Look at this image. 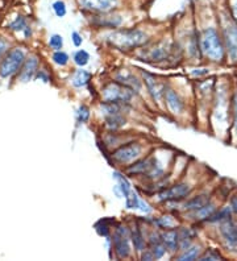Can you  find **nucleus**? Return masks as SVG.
<instances>
[{
	"label": "nucleus",
	"mask_w": 237,
	"mask_h": 261,
	"mask_svg": "<svg viewBox=\"0 0 237 261\" xmlns=\"http://www.w3.org/2000/svg\"><path fill=\"white\" fill-rule=\"evenodd\" d=\"M104 41L111 48L120 52H132L147 45L149 36L147 32L137 28H117L104 36Z\"/></svg>",
	"instance_id": "obj_1"
},
{
	"label": "nucleus",
	"mask_w": 237,
	"mask_h": 261,
	"mask_svg": "<svg viewBox=\"0 0 237 261\" xmlns=\"http://www.w3.org/2000/svg\"><path fill=\"white\" fill-rule=\"evenodd\" d=\"M199 48L203 57L211 62H223L225 58V46L223 36L214 25L203 28L199 33Z\"/></svg>",
	"instance_id": "obj_2"
},
{
	"label": "nucleus",
	"mask_w": 237,
	"mask_h": 261,
	"mask_svg": "<svg viewBox=\"0 0 237 261\" xmlns=\"http://www.w3.org/2000/svg\"><path fill=\"white\" fill-rule=\"evenodd\" d=\"M174 53H175L174 44L168 41V40H164V41L154 44L151 48L144 49L138 57L141 58V61L151 62V64H162V62L169 61Z\"/></svg>",
	"instance_id": "obj_3"
},
{
	"label": "nucleus",
	"mask_w": 237,
	"mask_h": 261,
	"mask_svg": "<svg viewBox=\"0 0 237 261\" xmlns=\"http://www.w3.org/2000/svg\"><path fill=\"white\" fill-rule=\"evenodd\" d=\"M136 92L129 87L121 85L117 81L107 83L102 88V99L103 102H111V103H125L129 105V102L133 99Z\"/></svg>",
	"instance_id": "obj_4"
},
{
	"label": "nucleus",
	"mask_w": 237,
	"mask_h": 261,
	"mask_svg": "<svg viewBox=\"0 0 237 261\" xmlns=\"http://www.w3.org/2000/svg\"><path fill=\"white\" fill-rule=\"evenodd\" d=\"M112 249L117 259H128L132 253V248H130V230L124 224H117L113 230L112 235Z\"/></svg>",
	"instance_id": "obj_5"
},
{
	"label": "nucleus",
	"mask_w": 237,
	"mask_h": 261,
	"mask_svg": "<svg viewBox=\"0 0 237 261\" xmlns=\"http://www.w3.org/2000/svg\"><path fill=\"white\" fill-rule=\"evenodd\" d=\"M221 36L224 41L225 53L232 62L237 64V24L232 16H224Z\"/></svg>",
	"instance_id": "obj_6"
},
{
	"label": "nucleus",
	"mask_w": 237,
	"mask_h": 261,
	"mask_svg": "<svg viewBox=\"0 0 237 261\" xmlns=\"http://www.w3.org/2000/svg\"><path fill=\"white\" fill-rule=\"evenodd\" d=\"M25 61V53L22 48L11 49L0 64V78H11L18 74Z\"/></svg>",
	"instance_id": "obj_7"
},
{
	"label": "nucleus",
	"mask_w": 237,
	"mask_h": 261,
	"mask_svg": "<svg viewBox=\"0 0 237 261\" xmlns=\"http://www.w3.org/2000/svg\"><path fill=\"white\" fill-rule=\"evenodd\" d=\"M142 152H144L142 144L137 143V141H132V143L123 144L120 147H117L111 153V158H112L113 162L120 164V165H129L141 157Z\"/></svg>",
	"instance_id": "obj_8"
},
{
	"label": "nucleus",
	"mask_w": 237,
	"mask_h": 261,
	"mask_svg": "<svg viewBox=\"0 0 237 261\" xmlns=\"http://www.w3.org/2000/svg\"><path fill=\"white\" fill-rule=\"evenodd\" d=\"M191 193V185L187 182L175 183L170 187H164L158 194H157V200L158 202H179V200L186 199Z\"/></svg>",
	"instance_id": "obj_9"
},
{
	"label": "nucleus",
	"mask_w": 237,
	"mask_h": 261,
	"mask_svg": "<svg viewBox=\"0 0 237 261\" xmlns=\"http://www.w3.org/2000/svg\"><path fill=\"white\" fill-rule=\"evenodd\" d=\"M82 11L91 13L112 12L120 5V0H78Z\"/></svg>",
	"instance_id": "obj_10"
},
{
	"label": "nucleus",
	"mask_w": 237,
	"mask_h": 261,
	"mask_svg": "<svg viewBox=\"0 0 237 261\" xmlns=\"http://www.w3.org/2000/svg\"><path fill=\"white\" fill-rule=\"evenodd\" d=\"M142 78H144V83L147 86L148 91L151 95V98L154 99V102L161 103V100L165 96V91H166V83L162 82L158 79V77H155L154 74H151L148 71H141Z\"/></svg>",
	"instance_id": "obj_11"
},
{
	"label": "nucleus",
	"mask_w": 237,
	"mask_h": 261,
	"mask_svg": "<svg viewBox=\"0 0 237 261\" xmlns=\"http://www.w3.org/2000/svg\"><path fill=\"white\" fill-rule=\"evenodd\" d=\"M91 24L96 28H107V29H117L123 24V18L119 13L103 12L94 13L91 18Z\"/></svg>",
	"instance_id": "obj_12"
},
{
	"label": "nucleus",
	"mask_w": 237,
	"mask_h": 261,
	"mask_svg": "<svg viewBox=\"0 0 237 261\" xmlns=\"http://www.w3.org/2000/svg\"><path fill=\"white\" fill-rule=\"evenodd\" d=\"M229 100L227 96V91H217L216 94L215 109H214V122L219 126H225L228 123L229 112Z\"/></svg>",
	"instance_id": "obj_13"
},
{
	"label": "nucleus",
	"mask_w": 237,
	"mask_h": 261,
	"mask_svg": "<svg viewBox=\"0 0 237 261\" xmlns=\"http://www.w3.org/2000/svg\"><path fill=\"white\" fill-rule=\"evenodd\" d=\"M219 231L225 245L231 249H237V220H233L231 218L221 222Z\"/></svg>",
	"instance_id": "obj_14"
},
{
	"label": "nucleus",
	"mask_w": 237,
	"mask_h": 261,
	"mask_svg": "<svg viewBox=\"0 0 237 261\" xmlns=\"http://www.w3.org/2000/svg\"><path fill=\"white\" fill-rule=\"evenodd\" d=\"M158 162L155 161V158L153 157H147V158H138L134 162L127 165V169H125V173L128 175H144L147 177L148 174L151 173V170L154 169V166L157 165Z\"/></svg>",
	"instance_id": "obj_15"
},
{
	"label": "nucleus",
	"mask_w": 237,
	"mask_h": 261,
	"mask_svg": "<svg viewBox=\"0 0 237 261\" xmlns=\"http://www.w3.org/2000/svg\"><path fill=\"white\" fill-rule=\"evenodd\" d=\"M161 238L164 241L166 251L170 255H175L178 251H181V241H179V231L178 228H168L161 232Z\"/></svg>",
	"instance_id": "obj_16"
},
{
	"label": "nucleus",
	"mask_w": 237,
	"mask_h": 261,
	"mask_svg": "<svg viewBox=\"0 0 237 261\" xmlns=\"http://www.w3.org/2000/svg\"><path fill=\"white\" fill-rule=\"evenodd\" d=\"M147 244L148 248L151 249V252H153V255H154L155 260L164 259L165 255L168 253L164 241H162V238H161V232H158V231L155 230L151 231V234L148 235Z\"/></svg>",
	"instance_id": "obj_17"
},
{
	"label": "nucleus",
	"mask_w": 237,
	"mask_h": 261,
	"mask_svg": "<svg viewBox=\"0 0 237 261\" xmlns=\"http://www.w3.org/2000/svg\"><path fill=\"white\" fill-rule=\"evenodd\" d=\"M40 61L36 56H30L25 58V61L22 64V69L19 71V79L22 82H29L30 79H33L39 71Z\"/></svg>",
	"instance_id": "obj_18"
},
{
	"label": "nucleus",
	"mask_w": 237,
	"mask_h": 261,
	"mask_svg": "<svg viewBox=\"0 0 237 261\" xmlns=\"http://www.w3.org/2000/svg\"><path fill=\"white\" fill-rule=\"evenodd\" d=\"M164 99L165 102H166L168 109H170V112L175 113V115H181V113H183V111H185V102H183L181 95H179L175 90H172V88H166Z\"/></svg>",
	"instance_id": "obj_19"
},
{
	"label": "nucleus",
	"mask_w": 237,
	"mask_h": 261,
	"mask_svg": "<svg viewBox=\"0 0 237 261\" xmlns=\"http://www.w3.org/2000/svg\"><path fill=\"white\" fill-rule=\"evenodd\" d=\"M115 79H116L117 82H120L121 85L132 88L134 92H138L141 90V81L134 74H132L129 71H127V70H120L119 73H116Z\"/></svg>",
	"instance_id": "obj_20"
},
{
	"label": "nucleus",
	"mask_w": 237,
	"mask_h": 261,
	"mask_svg": "<svg viewBox=\"0 0 237 261\" xmlns=\"http://www.w3.org/2000/svg\"><path fill=\"white\" fill-rule=\"evenodd\" d=\"M125 199V207L128 210H140L142 213L149 214L151 211V209L149 207L147 202H144V200L138 196V194L134 190L130 192V194Z\"/></svg>",
	"instance_id": "obj_21"
},
{
	"label": "nucleus",
	"mask_w": 237,
	"mask_h": 261,
	"mask_svg": "<svg viewBox=\"0 0 237 261\" xmlns=\"http://www.w3.org/2000/svg\"><path fill=\"white\" fill-rule=\"evenodd\" d=\"M210 199H211V198H210L208 194H200V196H193V198L187 199L185 203L182 205V209L187 211V213H193V211H196V210H199L200 207H203V206L210 203V202H211Z\"/></svg>",
	"instance_id": "obj_22"
},
{
	"label": "nucleus",
	"mask_w": 237,
	"mask_h": 261,
	"mask_svg": "<svg viewBox=\"0 0 237 261\" xmlns=\"http://www.w3.org/2000/svg\"><path fill=\"white\" fill-rule=\"evenodd\" d=\"M130 241H132V245H133L134 252H137L138 255L148 247L147 239H145V236L142 234L141 227L138 226V224H136V227H133L130 230Z\"/></svg>",
	"instance_id": "obj_23"
},
{
	"label": "nucleus",
	"mask_w": 237,
	"mask_h": 261,
	"mask_svg": "<svg viewBox=\"0 0 237 261\" xmlns=\"http://www.w3.org/2000/svg\"><path fill=\"white\" fill-rule=\"evenodd\" d=\"M127 124V119L123 113H113V115H106L104 116V127L111 132H116L121 130Z\"/></svg>",
	"instance_id": "obj_24"
},
{
	"label": "nucleus",
	"mask_w": 237,
	"mask_h": 261,
	"mask_svg": "<svg viewBox=\"0 0 237 261\" xmlns=\"http://www.w3.org/2000/svg\"><path fill=\"white\" fill-rule=\"evenodd\" d=\"M179 231V241H181V251H185L193 245V240L196 236V231L191 227H181Z\"/></svg>",
	"instance_id": "obj_25"
},
{
	"label": "nucleus",
	"mask_w": 237,
	"mask_h": 261,
	"mask_svg": "<svg viewBox=\"0 0 237 261\" xmlns=\"http://www.w3.org/2000/svg\"><path fill=\"white\" fill-rule=\"evenodd\" d=\"M215 211H216L215 205H214L212 202H210V203H207L206 206H203V207H200V209L196 210V211H193V213L189 214L191 215V218H193L194 220H196V222H207Z\"/></svg>",
	"instance_id": "obj_26"
},
{
	"label": "nucleus",
	"mask_w": 237,
	"mask_h": 261,
	"mask_svg": "<svg viewBox=\"0 0 237 261\" xmlns=\"http://www.w3.org/2000/svg\"><path fill=\"white\" fill-rule=\"evenodd\" d=\"M91 78H92V75H91L90 71L83 70L82 67H81V69L74 71L73 77H71V85H73L75 88H81V87L87 86V85L91 82Z\"/></svg>",
	"instance_id": "obj_27"
},
{
	"label": "nucleus",
	"mask_w": 237,
	"mask_h": 261,
	"mask_svg": "<svg viewBox=\"0 0 237 261\" xmlns=\"http://www.w3.org/2000/svg\"><path fill=\"white\" fill-rule=\"evenodd\" d=\"M202 245L200 244H194V245H191L185 251H182L181 255H178L177 260L178 261H194L196 259L200 257L202 255Z\"/></svg>",
	"instance_id": "obj_28"
},
{
	"label": "nucleus",
	"mask_w": 237,
	"mask_h": 261,
	"mask_svg": "<svg viewBox=\"0 0 237 261\" xmlns=\"http://www.w3.org/2000/svg\"><path fill=\"white\" fill-rule=\"evenodd\" d=\"M113 178L117 181L116 187L119 189V192H120L121 196H124V198H127V196L130 194V192L133 190L132 186H130L129 181L127 179V177H125L124 174L119 173V172H115V173H113Z\"/></svg>",
	"instance_id": "obj_29"
},
{
	"label": "nucleus",
	"mask_w": 237,
	"mask_h": 261,
	"mask_svg": "<svg viewBox=\"0 0 237 261\" xmlns=\"http://www.w3.org/2000/svg\"><path fill=\"white\" fill-rule=\"evenodd\" d=\"M112 219H102L99 222L95 224V230L99 234L100 236H103L106 239H108L109 236L112 235V228H111V224H112Z\"/></svg>",
	"instance_id": "obj_30"
},
{
	"label": "nucleus",
	"mask_w": 237,
	"mask_h": 261,
	"mask_svg": "<svg viewBox=\"0 0 237 261\" xmlns=\"http://www.w3.org/2000/svg\"><path fill=\"white\" fill-rule=\"evenodd\" d=\"M231 217H232V210H231V207H224V209L221 210H216L215 213L212 214V217L208 219L207 222L210 223H221L224 222V220H227V219H231Z\"/></svg>",
	"instance_id": "obj_31"
},
{
	"label": "nucleus",
	"mask_w": 237,
	"mask_h": 261,
	"mask_svg": "<svg viewBox=\"0 0 237 261\" xmlns=\"http://www.w3.org/2000/svg\"><path fill=\"white\" fill-rule=\"evenodd\" d=\"M73 60L75 62V65L79 66V67H85L86 65H88V62H90L91 57L90 53L85 50V49H79L77 52L74 53Z\"/></svg>",
	"instance_id": "obj_32"
},
{
	"label": "nucleus",
	"mask_w": 237,
	"mask_h": 261,
	"mask_svg": "<svg viewBox=\"0 0 237 261\" xmlns=\"http://www.w3.org/2000/svg\"><path fill=\"white\" fill-rule=\"evenodd\" d=\"M91 111L86 105H81L78 107L77 112H75V118H77L78 124H85L90 120Z\"/></svg>",
	"instance_id": "obj_33"
},
{
	"label": "nucleus",
	"mask_w": 237,
	"mask_h": 261,
	"mask_svg": "<svg viewBox=\"0 0 237 261\" xmlns=\"http://www.w3.org/2000/svg\"><path fill=\"white\" fill-rule=\"evenodd\" d=\"M52 60L56 65L64 67V66H66L69 64L70 57L69 54L66 52H64V50H54V53H53L52 56Z\"/></svg>",
	"instance_id": "obj_34"
},
{
	"label": "nucleus",
	"mask_w": 237,
	"mask_h": 261,
	"mask_svg": "<svg viewBox=\"0 0 237 261\" xmlns=\"http://www.w3.org/2000/svg\"><path fill=\"white\" fill-rule=\"evenodd\" d=\"M223 256L220 255L219 251H216L214 248H207L206 251H203L200 257H199V261H216V260H221Z\"/></svg>",
	"instance_id": "obj_35"
},
{
	"label": "nucleus",
	"mask_w": 237,
	"mask_h": 261,
	"mask_svg": "<svg viewBox=\"0 0 237 261\" xmlns=\"http://www.w3.org/2000/svg\"><path fill=\"white\" fill-rule=\"evenodd\" d=\"M28 28V22H26V19L24 16H18L15 19L11 24H9V29L15 32H24Z\"/></svg>",
	"instance_id": "obj_36"
},
{
	"label": "nucleus",
	"mask_w": 237,
	"mask_h": 261,
	"mask_svg": "<svg viewBox=\"0 0 237 261\" xmlns=\"http://www.w3.org/2000/svg\"><path fill=\"white\" fill-rule=\"evenodd\" d=\"M154 223L157 226L162 228V230H168V228H172L175 226V222L170 215H164V217H160L158 219H155Z\"/></svg>",
	"instance_id": "obj_37"
},
{
	"label": "nucleus",
	"mask_w": 237,
	"mask_h": 261,
	"mask_svg": "<svg viewBox=\"0 0 237 261\" xmlns=\"http://www.w3.org/2000/svg\"><path fill=\"white\" fill-rule=\"evenodd\" d=\"M53 12L56 13L57 18H65L66 13H67V7L64 0H57L52 4Z\"/></svg>",
	"instance_id": "obj_38"
},
{
	"label": "nucleus",
	"mask_w": 237,
	"mask_h": 261,
	"mask_svg": "<svg viewBox=\"0 0 237 261\" xmlns=\"http://www.w3.org/2000/svg\"><path fill=\"white\" fill-rule=\"evenodd\" d=\"M49 46L53 50H61L64 48V37L61 35H52L49 39Z\"/></svg>",
	"instance_id": "obj_39"
},
{
	"label": "nucleus",
	"mask_w": 237,
	"mask_h": 261,
	"mask_svg": "<svg viewBox=\"0 0 237 261\" xmlns=\"http://www.w3.org/2000/svg\"><path fill=\"white\" fill-rule=\"evenodd\" d=\"M232 113H233V136L237 137V92L232 98Z\"/></svg>",
	"instance_id": "obj_40"
},
{
	"label": "nucleus",
	"mask_w": 237,
	"mask_h": 261,
	"mask_svg": "<svg viewBox=\"0 0 237 261\" xmlns=\"http://www.w3.org/2000/svg\"><path fill=\"white\" fill-rule=\"evenodd\" d=\"M140 259H141V260H144V261H153V260H155L154 255H153V252H151V249L148 248V247L145 249H144V251H142L141 253H140Z\"/></svg>",
	"instance_id": "obj_41"
},
{
	"label": "nucleus",
	"mask_w": 237,
	"mask_h": 261,
	"mask_svg": "<svg viewBox=\"0 0 237 261\" xmlns=\"http://www.w3.org/2000/svg\"><path fill=\"white\" fill-rule=\"evenodd\" d=\"M71 41H73L75 48H79V46L83 44L82 35H81V33H78V32H73V33H71Z\"/></svg>",
	"instance_id": "obj_42"
},
{
	"label": "nucleus",
	"mask_w": 237,
	"mask_h": 261,
	"mask_svg": "<svg viewBox=\"0 0 237 261\" xmlns=\"http://www.w3.org/2000/svg\"><path fill=\"white\" fill-rule=\"evenodd\" d=\"M36 78L40 79V81H43V83L50 82V75L47 74L46 70H39V71H37V74H36Z\"/></svg>",
	"instance_id": "obj_43"
},
{
	"label": "nucleus",
	"mask_w": 237,
	"mask_h": 261,
	"mask_svg": "<svg viewBox=\"0 0 237 261\" xmlns=\"http://www.w3.org/2000/svg\"><path fill=\"white\" fill-rule=\"evenodd\" d=\"M231 16H232V19L237 24V0H235L232 4H231Z\"/></svg>",
	"instance_id": "obj_44"
},
{
	"label": "nucleus",
	"mask_w": 237,
	"mask_h": 261,
	"mask_svg": "<svg viewBox=\"0 0 237 261\" xmlns=\"http://www.w3.org/2000/svg\"><path fill=\"white\" fill-rule=\"evenodd\" d=\"M7 48H8V43H7V40L3 39V37H0V57H1V54L7 50Z\"/></svg>",
	"instance_id": "obj_45"
},
{
	"label": "nucleus",
	"mask_w": 237,
	"mask_h": 261,
	"mask_svg": "<svg viewBox=\"0 0 237 261\" xmlns=\"http://www.w3.org/2000/svg\"><path fill=\"white\" fill-rule=\"evenodd\" d=\"M229 207H231V210H232V213L235 214V215H237V196H235L232 199H231Z\"/></svg>",
	"instance_id": "obj_46"
}]
</instances>
